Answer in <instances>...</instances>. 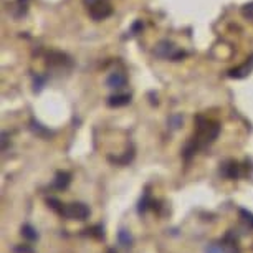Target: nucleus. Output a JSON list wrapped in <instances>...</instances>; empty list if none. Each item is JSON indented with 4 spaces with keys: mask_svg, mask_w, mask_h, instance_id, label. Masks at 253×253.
I'll return each instance as SVG.
<instances>
[{
    "mask_svg": "<svg viewBox=\"0 0 253 253\" xmlns=\"http://www.w3.org/2000/svg\"><path fill=\"white\" fill-rule=\"evenodd\" d=\"M218 132H220L218 123L210 121V119L204 116H197V131H195V136L184 149L185 159H190L197 149H204V147H207L209 144H212V142L217 139Z\"/></svg>",
    "mask_w": 253,
    "mask_h": 253,
    "instance_id": "1",
    "label": "nucleus"
},
{
    "mask_svg": "<svg viewBox=\"0 0 253 253\" xmlns=\"http://www.w3.org/2000/svg\"><path fill=\"white\" fill-rule=\"evenodd\" d=\"M156 56H159V58H166V60H172V61H179L180 58H184L185 56V51L179 50L177 46H175L172 42L169 40H162L157 43L156 50H154Z\"/></svg>",
    "mask_w": 253,
    "mask_h": 253,
    "instance_id": "2",
    "label": "nucleus"
},
{
    "mask_svg": "<svg viewBox=\"0 0 253 253\" xmlns=\"http://www.w3.org/2000/svg\"><path fill=\"white\" fill-rule=\"evenodd\" d=\"M60 215L65 218H70V220H86L89 215V209H88V205H84L81 202L68 204V205H63Z\"/></svg>",
    "mask_w": 253,
    "mask_h": 253,
    "instance_id": "3",
    "label": "nucleus"
},
{
    "mask_svg": "<svg viewBox=\"0 0 253 253\" xmlns=\"http://www.w3.org/2000/svg\"><path fill=\"white\" fill-rule=\"evenodd\" d=\"M205 253H238L237 238H233L232 233H228L223 242L209 245L207 250H205Z\"/></svg>",
    "mask_w": 253,
    "mask_h": 253,
    "instance_id": "4",
    "label": "nucleus"
},
{
    "mask_svg": "<svg viewBox=\"0 0 253 253\" xmlns=\"http://www.w3.org/2000/svg\"><path fill=\"white\" fill-rule=\"evenodd\" d=\"M111 13H113V7L109 5L108 2H104V0L96 3V5L89 7V17H91L94 22H101L104 18H108Z\"/></svg>",
    "mask_w": 253,
    "mask_h": 253,
    "instance_id": "5",
    "label": "nucleus"
},
{
    "mask_svg": "<svg viewBox=\"0 0 253 253\" xmlns=\"http://www.w3.org/2000/svg\"><path fill=\"white\" fill-rule=\"evenodd\" d=\"M126 83H127V78H126V75L121 73V71H113V73H109L106 78V86L111 89H121L126 86Z\"/></svg>",
    "mask_w": 253,
    "mask_h": 253,
    "instance_id": "6",
    "label": "nucleus"
},
{
    "mask_svg": "<svg viewBox=\"0 0 253 253\" xmlns=\"http://www.w3.org/2000/svg\"><path fill=\"white\" fill-rule=\"evenodd\" d=\"M220 174L227 179H238L242 175V166L238 162H225L220 167Z\"/></svg>",
    "mask_w": 253,
    "mask_h": 253,
    "instance_id": "7",
    "label": "nucleus"
},
{
    "mask_svg": "<svg viewBox=\"0 0 253 253\" xmlns=\"http://www.w3.org/2000/svg\"><path fill=\"white\" fill-rule=\"evenodd\" d=\"M252 70H253V56L248 61H245L242 66L228 71V76H230V78H245L247 75H250Z\"/></svg>",
    "mask_w": 253,
    "mask_h": 253,
    "instance_id": "8",
    "label": "nucleus"
},
{
    "mask_svg": "<svg viewBox=\"0 0 253 253\" xmlns=\"http://www.w3.org/2000/svg\"><path fill=\"white\" fill-rule=\"evenodd\" d=\"M131 103V96L129 94H113V96L108 98V104L111 108H119V106H126V104Z\"/></svg>",
    "mask_w": 253,
    "mask_h": 253,
    "instance_id": "9",
    "label": "nucleus"
},
{
    "mask_svg": "<svg viewBox=\"0 0 253 253\" xmlns=\"http://www.w3.org/2000/svg\"><path fill=\"white\" fill-rule=\"evenodd\" d=\"M70 180H71V175L68 172H58L55 177V182H53V187L58 189V190H63L70 185Z\"/></svg>",
    "mask_w": 253,
    "mask_h": 253,
    "instance_id": "10",
    "label": "nucleus"
},
{
    "mask_svg": "<svg viewBox=\"0 0 253 253\" xmlns=\"http://www.w3.org/2000/svg\"><path fill=\"white\" fill-rule=\"evenodd\" d=\"M118 238H119V243H121L123 247H131L132 237H131V233L127 232V230L121 228V230H119V233H118Z\"/></svg>",
    "mask_w": 253,
    "mask_h": 253,
    "instance_id": "11",
    "label": "nucleus"
},
{
    "mask_svg": "<svg viewBox=\"0 0 253 253\" xmlns=\"http://www.w3.org/2000/svg\"><path fill=\"white\" fill-rule=\"evenodd\" d=\"M240 217H242V222L248 227V230H253V213L248 212L245 209H240Z\"/></svg>",
    "mask_w": 253,
    "mask_h": 253,
    "instance_id": "12",
    "label": "nucleus"
},
{
    "mask_svg": "<svg viewBox=\"0 0 253 253\" xmlns=\"http://www.w3.org/2000/svg\"><path fill=\"white\" fill-rule=\"evenodd\" d=\"M22 235L25 237L27 240H37L38 238V233L32 225H23L22 227Z\"/></svg>",
    "mask_w": 253,
    "mask_h": 253,
    "instance_id": "13",
    "label": "nucleus"
},
{
    "mask_svg": "<svg viewBox=\"0 0 253 253\" xmlns=\"http://www.w3.org/2000/svg\"><path fill=\"white\" fill-rule=\"evenodd\" d=\"M242 15L248 18V20H253V2L245 3V5L242 7Z\"/></svg>",
    "mask_w": 253,
    "mask_h": 253,
    "instance_id": "14",
    "label": "nucleus"
},
{
    "mask_svg": "<svg viewBox=\"0 0 253 253\" xmlns=\"http://www.w3.org/2000/svg\"><path fill=\"white\" fill-rule=\"evenodd\" d=\"M169 124H170V127H172V129H177L180 124H182V116H180V114L170 116V118H169Z\"/></svg>",
    "mask_w": 253,
    "mask_h": 253,
    "instance_id": "15",
    "label": "nucleus"
},
{
    "mask_svg": "<svg viewBox=\"0 0 253 253\" xmlns=\"http://www.w3.org/2000/svg\"><path fill=\"white\" fill-rule=\"evenodd\" d=\"M48 207L50 209H53L55 210V212H61V209H63V204H61L60 202V200H56V199H53V197H51V199H48Z\"/></svg>",
    "mask_w": 253,
    "mask_h": 253,
    "instance_id": "16",
    "label": "nucleus"
},
{
    "mask_svg": "<svg viewBox=\"0 0 253 253\" xmlns=\"http://www.w3.org/2000/svg\"><path fill=\"white\" fill-rule=\"evenodd\" d=\"M149 204H151V199H149V195H144V197L141 199V202H139V213L142 212H146L147 207H149Z\"/></svg>",
    "mask_w": 253,
    "mask_h": 253,
    "instance_id": "17",
    "label": "nucleus"
},
{
    "mask_svg": "<svg viewBox=\"0 0 253 253\" xmlns=\"http://www.w3.org/2000/svg\"><path fill=\"white\" fill-rule=\"evenodd\" d=\"M141 28H142V23L141 22H136L134 25H132V28H131V33H132V35H136V33L139 32Z\"/></svg>",
    "mask_w": 253,
    "mask_h": 253,
    "instance_id": "18",
    "label": "nucleus"
},
{
    "mask_svg": "<svg viewBox=\"0 0 253 253\" xmlns=\"http://www.w3.org/2000/svg\"><path fill=\"white\" fill-rule=\"evenodd\" d=\"M99 2H103V0H83V3L86 5L88 8L89 7H93V5H96V3H99Z\"/></svg>",
    "mask_w": 253,
    "mask_h": 253,
    "instance_id": "19",
    "label": "nucleus"
},
{
    "mask_svg": "<svg viewBox=\"0 0 253 253\" xmlns=\"http://www.w3.org/2000/svg\"><path fill=\"white\" fill-rule=\"evenodd\" d=\"M37 84H38V91H40L42 84H43V80H42V78H35V88H37Z\"/></svg>",
    "mask_w": 253,
    "mask_h": 253,
    "instance_id": "20",
    "label": "nucleus"
},
{
    "mask_svg": "<svg viewBox=\"0 0 253 253\" xmlns=\"http://www.w3.org/2000/svg\"><path fill=\"white\" fill-rule=\"evenodd\" d=\"M109 253H116V252H113V250H111V252H109Z\"/></svg>",
    "mask_w": 253,
    "mask_h": 253,
    "instance_id": "21",
    "label": "nucleus"
}]
</instances>
